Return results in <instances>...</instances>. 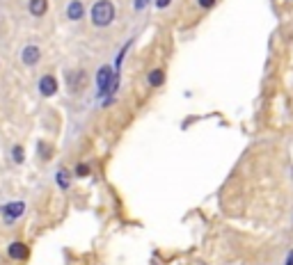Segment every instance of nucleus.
Listing matches in <instances>:
<instances>
[{
  "label": "nucleus",
  "instance_id": "nucleus-5",
  "mask_svg": "<svg viewBox=\"0 0 293 265\" xmlns=\"http://www.w3.org/2000/svg\"><path fill=\"white\" fill-rule=\"evenodd\" d=\"M39 92H41V96H53L57 92V80L53 76H41V80H39Z\"/></svg>",
  "mask_w": 293,
  "mask_h": 265
},
{
  "label": "nucleus",
  "instance_id": "nucleus-16",
  "mask_svg": "<svg viewBox=\"0 0 293 265\" xmlns=\"http://www.w3.org/2000/svg\"><path fill=\"white\" fill-rule=\"evenodd\" d=\"M286 265H293V252H289V256H286Z\"/></svg>",
  "mask_w": 293,
  "mask_h": 265
},
{
  "label": "nucleus",
  "instance_id": "nucleus-4",
  "mask_svg": "<svg viewBox=\"0 0 293 265\" xmlns=\"http://www.w3.org/2000/svg\"><path fill=\"white\" fill-rule=\"evenodd\" d=\"M21 57H23V64L35 67L37 62L41 60V51H39L37 46H26L23 48V53H21Z\"/></svg>",
  "mask_w": 293,
  "mask_h": 265
},
{
  "label": "nucleus",
  "instance_id": "nucleus-11",
  "mask_svg": "<svg viewBox=\"0 0 293 265\" xmlns=\"http://www.w3.org/2000/svg\"><path fill=\"white\" fill-rule=\"evenodd\" d=\"M87 174H90V167L87 165H78L76 167V176H87Z\"/></svg>",
  "mask_w": 293,
  "mask_h": 265
},
{
  "label": "nucleus",
  "instance_id": "nucleus-12",
  "mask_svg": "<svg viewBox=\"0 0 293 265\" xmlns=\"http://www.w3.org/2000/svg\"><path fill=\"white\" fill-rule=\"evenodd\" d=\"M199 3V7H204V9H211L213 5H216V0H197Z\"/></svg>",
  "mask_w": 293,
  "mask_h": 265
},
{
  "label": "nucleus",
  "instance_id": "nucleus-13",
  "mask_svg": "<svg viewBox=\"0 0 293 265\" xmlns=\"http://www.w3.org/2000/svg\"><path fill=\"white\" fill-rule=\"evenodd\" d=\"M146 5H149V0H135V9H138V12H142Z\"/></svg>",
  "mask_w": 293,
  "mask_h": 265
},
{
  "label": "nucleus",
  "instance_id": "nucleus-6",
  "mask_svg": "<svg viewBox=\"0 0 293 265\" xmlns=\"http://www.w3.org/2000/svg\"><path fill=\"white\" fill-rule=\"evenodd\" d=\"M67 16H69L71 21H80V18L85 16V7H82L80 0H71L69 7H67Z\"/></svg>",
  "mask_w": 293,
  "mask_h": 265
},
{
  "label": "nucleus",
  "instance_id": "nucleus-2",
  "mask_svg": "<svg viewBox=\"0 0 293 265\" xmlns=\"http://www.w3.org/2000/svg\"><path fill=\"white\" fill-rule=\"evenodd\" d=\"M67 85H69L71 92H82L87 85V73L82 71V69H78V71H71L69 76H67Z\"/></svg>",
  "mask_w": 293,
  "mask_h": 265
},
{
  "label": "nucleus",
  "instance_id": "nucleus-10",
  "mask_svg": "<svg viewBox=\"0 0 293 265\" xmlns=\"http://www.w3.org/2000/svg\"><path fill=\"white\" fill-rule=\"evenodd\" d=\"M57 185H60L62 190H67V188H69V174H67L65 169H60V171H57Z\"/></svg>",
  "mask_w": 293,
  "mask_h": 265
},
{
  "label": "nucleus",
  "instance_id": "nucleus-3",
  "mask_svg": "<svg viewBox=\"0 0 293 265\" xmlns=\"http://www.w3.org/2000/svg\"><path fill=\"white\" fill-rule=\"evenodd\" d=\"M23 210H26V204H23V201H14V204H7V206H5V208H3V215H5V219H7V222H12V219L21 217Z\"/></svg>",
  "mask_w": 293,
  "mask_h": 265
},
{
  "label": "nucleus",
  "instance_id": "nucleus-1",
  "mask_svg": "<svg viewBox=\"0 0 293 265\" xmlns=\"http://www.w3.org/2000/svg\"><path fill=\"white\" fill-rule=\"evenodd\" d=\"M112 18H115V5L110 0L94 3V7H92V23L96 28H108L112 23Z\"/></svg>",
  "mask_w": 293,
  "mask_h": 265
},
{
  "label": "nucleus",
  "instance_id": "nucleus-14",
  "mask_svg": "<svg viewBox=\"0 0 293 265\" xmlns=\"http://www.w3.org/2000/svg\"><path fill=\"white\" fill-rule=\"evenodd\" d=\"M21 146H16V149H14V160H16V163H21V160H23V153H21Z\"/></svg>",
  "mask_w": 293,
  "mask_h": 265
},
{
  "label": "nucleus",
  "instance_id": "nucleus-8",
  "mask_svg": "<svg viewBox=\"0 0 293 265\" xmlns=\"http://www.w3.org/2000/svg\"><path fill=\"white\" fill-rule=\"evenodd\" d=\"M9 256L12 258H26L28 256V247L23 242H14V245H9Z\"/></svg>",
  "mask_w": 293,
  "mask_h": 265
},
{
  "label": "nucleus",
  "instance_id": "nucleus-7",
  "mask_svg": "<svg viewBox=\"0 0 293 265\" xmlns=\"http://www.w3.org/2000/svg\"><path fill=\"white\" fill-rule=\"evenodd\" d=\"M28 9H30L32 16H44V14H46V9H48V0H30Z\"/></svg>",
  "mask_w": 293,
  "mask_h": 265
},
{
  "label": "nucleus",
  "instance_id": "nucleus-15",
  "mask_svg": "<svg viewBox=\"0 0 293 265\" xmlns=\"http://www.w3.org/2000/svg\"><path fill=\"white\" fill-rule=\"evenodd\" d=\"M172 3V0H156V7H160V9H165L168 5Z\"/></svg>",
  "mask_w": 293,
  "mask_h": 265
},
{
  "label": "nucleus",
  "instance_id": "nucleus-9",
  "mask_svg": "<svg viewBox=\"0 0 293 265\" xmlns=\"http://www.w3.org/2000/svg\"><path fill=\"white\" fill-rule=\"evenodd\" d=\"M165 82V73L160 71V69H154V71L149 73V85L151 87H160Z\"/></svg>",
  "mask_w": 293,
  "mask_h": 265
}]
</instances>
